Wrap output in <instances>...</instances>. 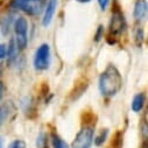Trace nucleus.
<instances>
[{"instance_id": "nucleus-21", "label": "nucleus", "mask_w": 148, "mask_h": 148, "mask_svg": "<svg viewBox=\"0 0 148 148\" xmlns=\"http://www.w3.org/2000/svg\"><path fill=\"white\" fill-rule=\"evenodd\" d=\"M78 3H90L91 0H77Z\"/></svg>"}, {"instance_id": "nucleus-9", "label": "nucleus", "mask_w": 148, "mask_h": 148, "mask_svg": "<svg viewBox=\"0 0 148 148\" xmlns=\"http://www.w3.org/2000/svg\"><path fill=\"white\" fill-rule=\"evenodd\" d=\"M143 105H145V95L143 93L135 95L133 100H132V104H131L132 111H133V112H135V113H139L140 111H142Z\"/></svg>"}, {"instance_id": "nucleus-15", "label": "nucleus", "mask_w": 148, "mask_h": 148, "mask_svg": "<svg viewBox=\"0 0 148 148\" xmlns=\"http://www.w3.org/2000/svg\"><path fill=\"white\" fill-rule=\"evenodd\" d=\"M8 148H26V142L23 140L18 139V140H14L13 142H11Z\"/></svg>"}, {"instance_id": "nucleus-19", "label": "nucleus", "mask_w": 148, "mask_h": 148, "mask_svg": "<svg viewBox=\"0 0 148 148\" xmlns=\"http://www.w3.org/2000/svg\"><path fill=\"white\" fill-rule=\"evenodd\" d=\"M136 40H138V45L140 46L142 43V29L141 28H139L136 32Z\"/></svg>"}, {"instance_id": "nucleus-6", "label": "nucleus", "mask_w": 148, "mask_h": 148, "mask_svg": "<svg viewBox=\"0 0 148 148\" xmlns=\"http://www.w3.org/2000/svg\"><path fill=\"white\" fill-rule=\"evenodd\" d=\"M41 0H13L11 6L16 10H21L28 14H36L39 12V3Z\"/></svg>"}, {"instance_id": "nucleus-7", "label": "nucleus", "mask_w": 148, "mask_h": 148, "mask_svg": "<svg viewBox=\"0 0 148 148\" xmlns=\"http://www.w3.org/2000/svg\"><path fill=\"white\" fill-rule=\"evenodd\" d=\"M56 7H57V0H48V4H47V7H46V11H45V15H43V26H49L51 23V20H53V16L55 14V11H56Z\"/></svg>"}, {"instance_id": "nucleus-2", "label": "nucleus", "mask_w": 148, "mask_h": 148, "mask_svg": "<svg viewBox=\"0 0 148 148\" xmlns=\"http://www.w3.org/2000/svg\"><path fill=\"white\" fill-rule=\"evenodd\" d=\"M126 28V21L124 14L119 10H114L112 13L110 25H108V38L110 39H118L119 36L124 33Z\"/></svg>"}, {"instance_id": "nucleus-4", "label": "nucleus", "mask_w": 148, "mask_h": 148, "mask_svg": "<svg viewBox=\"0 0 148 148\" xmlns=\"http://www.w3.org/2000/svg\"><path fill=\"white\" fill-rule=\"evenodd\" d=\"M50 65V47L48 43H42L35 51L34 68L39 71L47 70Z\"/></svg>"}, {"instance_id": "nucleus-17", "label": "nucleus", "mask_w": 148, "mask_h": 148, "mask_svg": "<svg viewBox=\"0 0 148 148\" xmlns=\"http://www.w3.org/2000/svg\"><path fill=\"white\" fill-rule=\"evenodd\" d=\"M7 57V47L6 45H0V60Z\"/></svg>"}, {"instance_id": "nucleus-5", "label": "nucleus", "mask_w": 148, "mask_h": 148, "mask_svg": "<svg viewBox=\"0 0 148 148\" xmlns=\"http://www.w3.org/2000/svg\"><path fill=\"white\" fill-rule=\"evenodd\" d=\"M14 32L16 35L15 39V45L19 50H23L27 46L28 38H27V33H28V21L23 18L20 16L15 20L14 22Z\"/></svg>"}, {"instance_id": "nucleus-14", "label": "nucleus", "mask_w": 148, "mask_h": 148, "mask_svg": "<svg viewBox=\"0 0 148 148\" xmlns=\"http://www.w3.org/2000/svg\"><path fill=\"white\" fill-rule=\"evenodd\" d=\"M107 136H108V130L107 128H105V130H103L96 138H95V145L97 146V147H99V146H101V145H104V142L106 141V139H107Z\"/></svg>"}, {"instance_id": "nucleus-20", "label": "nucleus", "mask_w": 148, "mask_h": 148, "mask_svg": "<svg viewBox=\"0 0 148 148\" xmlns=\"http://www.w3.org/2000/svg\"><path fill=\"white\" fill-rule=\"evenodd\" d=\"M1 97H3V83L0 82V100H1Z\"/></svg>"}, {"instance_id": "nucleus-1", "label": "nucleus", "mask_w": 148, "mask_h": 148, "mask_svg": "<svg viewBox=\"0 0 148 148\" xmlns=\"http://www.w3.org/2000/svg\"><path fill=\"white\" fill-rule=\"evenodd\" d=\"M99 91L105 97L116 96L123 88V77L119 70L113 65L110 64L101 72L98 82Z\"/></svg>"}, {"instance_id": "nucleus-18", "label": "nucleus", "mask_w": 148, "mask_h": 148, "mask_svg": "<svg viewBox=\"0 0 148 148\" xmlns=\"http://www.w3.org/2000/svg\"><path fill=\"white\" fill-rule=\"evenodd\" d=\"M98 4H99V7L101 11H105L110 4V0H98Z\"/></svg>"}, {"instance_id": "nucleus-16", "label": "nucleus", "mask_w": 148, "mask_h": 148, "mask_svg": "<svg viewBox=\"0 0 148 148\" xmlns=\"http://www.w3.org/2000/svg\"><path fill=\"white\" fill-rule=\"evenodd\" d=\"M103 36H104V28H103V26H99L97 32H96V34H95V41L98 42Z\"/></svg>"}, {"instance_id": "nucleus-12", "label": "nucleus", "mask_w": 148, "mask_h": 148, "mask_svg": "<svg viewBox=\"0 0 148 148\" xmlns=\"http://www.w3.org/2000/svg\"><path fill=\"white\" fill-rule=\"evenodd\" d=\"M36 148H48V138L45 132H41L36 138Z\"/></svg>"}, {"instance_id": "nucleus-11", "label": "nucleus", "mask_w": 148, "mask_h": 148, "mask_svg": "<svg viewBox=\"0 0 148 148\" xmlns=\"http://www.w3.org/2000/svg\"><path fill=\"white\" fill-rule=\"evenodd\" d=\"M50 140H51V145L54 148H69L68 143L56 133H51L50 135Z\"/></svg>"}, {"instance_id": "nucleus-22", "label": "nucleus", "mask_w": 148, "mask_h": 148, "mask_svg": "<svg viewBox=\"0 0 148 148\" xmlns=\"http://www.w3.org/2000/svg\"><path fill=\"white\" fill-rule=\"evenodd\" d=\"M0 148H3V140H1V138H0Z\"/></svg>"}, {"instance_id": "nucleus-10", "label": "nucleus", "mask_w": 148, "mask_h": 148, "mask_svg": "<svg viewBox=\"0 0 148 148\" xmlns=\"http://www.w3.org/2000/svg\"><path fill=\"white\" fill-rule=\"evenodd\" d=\"M12 101H6L4 105L0 106V125H1L6 119L7 117L10 116L11 111H12Z\"/></svg>"}, {"instance_id": "nucleus-13", "label": "nucleus", "mask_w": 148, "mask_h": 148, "mask_svg": "<svg viewBox=\"0 0 148 148\" xmlns=\"http://www.w3.org/2000/svg\"><path fill=\"white\" fill-rule=\"evenodd\" d=\"M16 45H15V40L12 39L10 41V45H8V49H7V56L10 58V63H12L14 60H15V51H16Z\"/></svg>"}, {"instance_id": "nucleus-8", "label": "nucleus", "mask_w": 148, "mask_h": 148, "mask_svg": "<svg viewBox=\"0 0 148 148\" xmlns=\"http://www.w3.org/2000/svg\"><path fill=\"white\" fill-rule=\"evenodd\" d=\"M134 18L138 21H141L146 18L147 14V1L146 0H136L134 5Z\"/></svg>"}, {"instance_id": "nucleus-3", "label": "nucleus", "mask_w": 148, "mask_h": 148, "mask_svg": "<svg viewBox=\"0 0 148 148\" xmlns=\"http://www.w3.org/2000/svg\"><path fill=\"white\" fill-rule=\"evenodd\" d=\"M95 136V128L93 126H83L81 131L76 134L75 140L72 141V148H91Z\"/></svg>"}]
</instances>
